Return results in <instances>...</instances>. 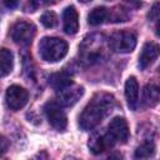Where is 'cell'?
<instances>
[{"label":"cell","instance_id":"obj_1","mask_svg":"<svg viewBox=\"0 0 160 160\" xmlns=\"http://www.w3.org/2000/svg\"><path fill=\"white\" fill-rule=\"evenodd\" d=\"M114 106L115 99L112 95L108 92H99L94 95L79 116L80 128L84 131L92 130L114 110Z\"/></svg>","mask_w":160,"mask_h":160},{"label":"cell","instance_id":"obj_2","mask_svg":"<svg viewBox=\"0 0 160 160\" xmlns=\"http://www.w3.org/2000/svg\"><path fill=\"white\" fill-rule=\"evenodd\" d=\"M80 55L82 61L86 64H95L106 58V46L105 39L102 35L92 34L89 38L84 39L80 45Z\"/></svg>","mask_w":160,"mask_h":160},{"label":"cell","instance_id":"obj_3","mask_svg":"<svg viewBox=\"0 0 160 160\" xmlns=\"http://www.w3.org/2000/svg\"><path fill=\"white\" fill-rule=\"evenodd\" d=\"M68 42L64 39L45 36L39 42V55L48 62H56L68 54Z\"/></svg>","mask_w":160,"mask_h":160},{"label":"cell","instance_id":"obj_4","mask_svg":"<svg viewBox=\"0 0 160 160\" xmlns=\"http://www.w3.org/2000/svg\"><path fill=\"white\" fill-rule=\"evenodd\" d=\"M136 46V36L131 31L121 30L114 32L109 39V48L114 52L128 54L131 52Z\"/></svg>","mask_w":160,"mask_h":160},{"label":"cell","instance_id":"obj_5","mask_svg":"<svg viewBox=\"0 0 160 160\" xmlns=\"http://www.w3.org/2000/svg\"><path fill=\"white\" fill-rule=\"evenodd\" d=\"M36 34V28L32 22L29 21H18L14 24L11 29V39L22 46H28L31 44Z\"/></svg>","mask_w":160,"mask_h":160},{"label":"cell","instance_id":"obj_6","mask_svg":"<svg viewBox=\"0 0 160 160\" xmlns=\"http://www.w3.org/2000/svg\"><path fill=\"white\" fill-rule=\"evenodd\" d=\"M45 110V115L48 118V121L49 124L59 130V131H62L66 129V125H68V118H66V114L65 111L61 109V105L59 102H48L44 108Z\"/></svg>","mask_w":160,"mask_h":160},{"label":"cell","instance_id":"obj_7","mask_svg":"<svg viewBox=\"0 0 160 160\" xmlns=\"http://www.w3.org/2000/svg\"><path fill=\"white\" fill-rule=\"evenodd\" d=\"M84 95V88L80 85L70 84L60 90H56V102L61 106H72Z\"/></svg>","mask_w":160,"mask_h":160},{"label":"cell","instance_id":"obj_8","mask_svg":"<svg viewBox=\"0 0 160 160\" xmlns=\"http://www.w3.org/2000/svg\"><path fill=\"white\" fill-rule=\"evenodd\" d=\"M28 100H29V94L20 85H11L8 88L5 92L6 105L11 110H20L21 108L26 105Z\"/></svg>","mask_w":160,"mask_h":160},{"label":"cell","instance_id":"obj_9","mask_svg":"<svg viewBox=\"0 0 160 160\" xmlns=\"http://www.w3.org/2000/svg\"><path fill=\"white\" fill-rule=\"evenodd\" d=\"M116 142L112 140V138L110 136V134L106 131L105 134L102 132H94L90 138H89V142L88 146L90 149V151L95 155L104 152L105 150H108L109 148H112Z\"/></svg>","mask_w":160,"mask_h":160},{"label":"cell","instance_id":"obj_10","mask_svg":"<svg viewBox=\"0 0 160 160\" xmlns=\"http://www.w3.org/2000/svg\"><path fill=\"white\" fill-rule=\"evenodd\" d=\"M108 132L115 142H125L129 139V126L126 120L120 116L114 118L108 126Z\"/></svg>","mask_w":160,"mask_h":160},{"label":"cell","instance_id":"obj_11","mask_svg":"<svg viewBox=\"0 0 160 160\" xmlns=\"http://www.w3.org/2000/svg\"><path fill=\"white\" fill-rule=\"evenodd\" d=\"M160 55V46L156 42H146L142 49L141 52L139 55V66L140 69H146L148 66H150Z\"/></svg>","mask_w":160,"mask_h":160},{"label":"cell","instance_id":"obj_12","mask_svg":"<svg viewBox=\"0 0 160 160\" xmlns=\"http://www.w3.org/2000/svg\"><path fill=\"white\" fill-rule=\"evenodd\" d=\"M142 102L148 108H152L160 102V82L150 81L144 86Z\"/></svg>","mask_w":160,"mask_h":160},{"label":"cell","instance_id":"obj_13","mask_svg":"<svg viewBox=\"0 0 160 160\" xmlns=\"http://www.w3.org/2000/svg\"><path fill=\"white\" fill-rule=\"evenodd\" d=\"M62 28L69 35H74L79 30V15L74 6H68L62 12Z\"/></svg>","mask_w":160,"mask_h":160},{"label":"cell","instance_id":"obj_14","mask_svg":"<svg viewBox=\"0 0 160 160\" xmlns=\"http://www.w3.org/2000/svg\"><path fill=\"white\" fill-rule=\"evenodd\" d=\"M125 99L130 110H136L139 104V85L134 76H130L125 82Z\"/></svg>","mask_w":160,"mask_h":160},{"label":"cell","instance_id":"obj_15","mask_svg":"<svg viewBox=\"0 0 160 160\" xmlns=\"http://www.w3.org/2000/svg\"><path fill=\"white\" fill-rule=\"evenodd\" d=\"M109 16V10L104 6H98V8H94L89 15H88V22L89 25H92V26H98L100 24H102Z\"/></svg>","mask_w":160,"mask_h":160},{"label":"cell","instance_id":"obj_16","mask_svg":"<svg viewBox=\"0 0 160 160\" xmlns=\"http://www.w3.org/2000/svg\"><path fill=\"white\" fill-rule=\"evenodd\" d=\"M0 66H1V76H6L11 72L14 66V56L12 52L5 48L0 50Z\"/></svg>","mask_w":160,"mask_h":160},{"label":"cell","instance_id":"obj_17","mask_svg":"<svg viewBox=\"0 0 160 160\" xmlns=\"http://www.w3.org/2000/svg\"><path fill=\"white\" fill-rule=\"evenodd\" d=\"M49 84L55 89V90H60L70 84H72L71 81V76L65 72V71H61V72H56V74H52L50 78H49Z\"/></svg>","mask_w":160,"mask_h":160},{"label":"cell","instance_id":"obj_18","mask_svg":"<svg viewBox=\"0 0 160 160\" xmlns=\"http://www.w3.org/2000/svg\"><path fill=\"white\" fill-rule=\"evenodd\" d=\"M155 154V146L152 142L148 141L141 144L140 146L136 148L135 150V158L138 159H145V158H151Z\"/></svg>","mask_w":160,"mask_h":160},{"label":"cell","instance_id":"obj_19","mask_svg":"<svg viewBox=\"0 0 160 160\" xmlns=\"http://www.w3.org/2000/svg\"><path fill=\"white\" fill-rule=\"evenodd\" d=\"M40 21L41 24L45 26V28H54L56 24H58V16L54 11H46L41 15L40 18Z\"/></svg>","mask_w":160,"mask_h":160},{"label":"cell","instance_id":"obj_20","mask_svg":"<svg viewBox=\"0 0 160 160\" xmlns=\"http://www.w3.org/2000/svg\"><path fill=\"white\" fill-rule=\"evenodd\" d=\"M159 15H160V2H156V4H154V6L151 8V10L149 11L148 18L150 20H152V19H156Z\"/></svg>","mask_w":160,"mask_h":160},{"label":"cell","instance_id":"obj_21","mask_svg":"<svg viewBox=\"0 0 160 160\" xmlns=\"http://www.w3.org/2000/svg\"><path fill=\"white\" fill-rule=\"evenodd\" d=\"M2 2H4V5H5L6 8H9V9H14V8L18 5L19 0H2Z\"/></svg>","mask_w":160,"mask_h":160},{"label":"cell","instance_id":"obj_22","mask_svg":"<svg viewBox=\"0 0 160 160\" xmlns=\"http://www.w3.org/2000/svg\"><path fill=\"white\" fill-rule=\"evenodd\" d=\"M5 141H6V140L2 138V140H1V145H2V146H1V150H2V152L6 151V144H5Z\"/></svg>","mask_w":160,"mask_h":160},{"label":"cell","instance_id":"obj_23","mask_svg":"<svg viewBox=\"0 0 160 160\" xmlns=\"http://www.w3.org/2000/svg\"><path fill=\"white\" fill-rule=\"evenodd\" d=\"M156 34L160 36V20H159V22H158V25H156Z\"/></svg>","mask_w":160,"mask_h":160},{"label":"cell","instance_id":"obj_24","mask_svg":"<svg viewBox=\"0 0 160 160\" xmlns=\"http://www.w3.org/2000/svg\"><path fill=\"white\" fill-rule=\"evenodd\" d=\"M79 1H81V2H89V1H91V0H79Z\"/></svg>","mask_w":160,"mask_h":160}]
</instances>
